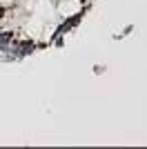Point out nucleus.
I'll return each instance as SVG.
<instances>
[{
	"mask_svg": "<svg viewBox=\"0 0 147 149\" xmlns=\"http://www.w3.org/2000/svg\"><path fill=\"white\" fill-rule=\"evenodd\" d=\"M105 69H107L105 65H94V74H96V76H100V74H105Z\"/></svg>",
	"mask_w": 147,
	"mask_h": 149,
	"instance_id": "1",
	"label": "nucleus"
},
{
	"mask_svg": "<svg viewBox=\"0 0 147 149\" xmlns=\"http://www.w3.org/2000/svg\"><path fill=\"white\" fill-rule=\"evenodd\" d=\"M2 16H5V7H0V18H2Z\"/></svg>",
	"mask_w": 147,
	"mask_h": 149,
	"instance_id": "2",
	"label": "nucleus"
}]
</instances>
